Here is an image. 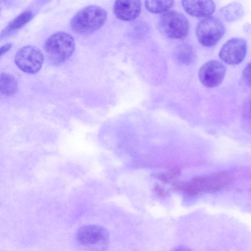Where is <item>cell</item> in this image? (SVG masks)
I'll return each mask as SVG.
<instances>
[{
    "instance_id": "obj_1",
    "label": "cell",
    "mask_w": 251,
    "mask_h": 251,
    "mask_svg": "<svg viewBox=\"0 0 251 251\" xmlns=\"http://www.w3.org/2000/svg\"><path fill=\"white\" fill-rule=\"evenodd\" d=\"M107 12L98 5H89L78 11L70 23L72 29L81 35L91 34L100 29L107 19Z\"/></svg>"
},
{
    "instance_id": "obj_2",
    "label": "cell",
    "mask_w": 251,
    "mask_h": 251,
    "mask_svg": "<svg viewBox=\"0 0 251 251\" xmlns=\"http://www.w3.org/2000/svg\"><path fill=\"white\" fill-rule=\"evenodd\" d=\"M75 49L74 37L70 34L58 32L50 35L46 41L44 50L50 60L55 65L68 60Z\"/></svg>"
},
{
    "instance_id": "obj_3",
    "label": "cell",
    "mask_w": 251,
    "mask_h": 251,
    "mask_svg": "<svg viewBox=\"0 0 251 251\" xmlns=\"http://www.w3.org/2000/svg\"><path fill=\"white\" fill-rule=\"evenodd\" d=\"M232 175L228 172H220L204 176H197L190 181L183 182L182 190L186 194L193 196L203 191L215 192L230 183Z\"/></svg>"
},
{
    "instance_id": "obj_4",
    "label": "cell",
    "mask_w": 251,
    "mask_h": 251,
    "mask_svg": "<svg viewBox=\"0 0 251 251\" xmlns=\"http://www.w3.org/2000/svg\"><path fill=\"white\" fill-rule=\"evenodd\" d=\"M158 27L161 33L172 39H180L189 32V22L182 13L175 10H168L160 16Z\"/></svg>"
},
{
    "instance_id": "obj_5",
    "label": "cell",
    "mask_w": 251,
    "mask_h": 251,
    "mask_svg": "<svg viewBox=\"0 0 251 251\" xmlns=\"http://www.w3.org/2000/svg\"><path fill=\"white\" fill-rule=\"evenodd\" d=\"M225 28L217 17L208 16L200 20L196 26V36L203 46L210 47L216 45L222 38Z\"/></svg>"
},
{
    "instance_id": "obj_6",
    "label": "cell",
    "mask_w": 251,
    "mask_h": 251,
    "mask_svg": "<svg viewBox=\"0 0 251 251\" xmlns=\"http://www.w3.org/2000/svg\"><path fill=\"white\" fill-rule=\"evenodd\" d=\"M14 61L17 66L26 73L35 74L41 69L44 62L42 51L33 46H26L15 54Z\"/></svg>"
},
{
    "instance_id": "obj_7",
    "label": "cell",
    "mask_w": 251,
    "mask_h": 251,
    "mask_svg": "<svg viewBox=\"0 0 251 251\" xmlns=\"http://www.w3.org/2000/svg\"><path fill=\"white\" fill-rule=\"evenodd\" d=\"M76 240L81 244L89 247L105 245L109 239L108 231L97 225H87L80 227L76 233Z\"/></svg>"
},
{
    "instance_id": "obj_8",
    "label": "cell",
    "mask_w": 251,
    "mask_h": 251,
    "mask_svg": "<svg viewBox=\"0 0 251 251\" xmlns=\"http://www.w3.org/2000/svg\"><path fill=\"white\" fill-rule=\"evenodd\" d=\"M226 72V67L222 62L216 60H210L201 67L198 72V76L205 87L214 88L222 83Z\"/></svg>"
},
{
    "instance_id": "obj_9",
    "label": "cell",
    "mask_w": 251,
    "mask_h": 251,
    "mask_svg": "<svg viewBox=\"0 0 251 251\" xmlns=\"http://www.w3.org/2000/svg\"><path fill=\"white\" fill-rule=\"evenodd\" d=\"M246 51L245 40L241 38H233L223 45L219 55L224 63L228 65H237L243 60Z\"/></svg>"
},
{
    "instance_id": "obj_10",
    "label": "cell",
    "mask_w": 251,
    "mask_h": 251,
    "mask_svg": "<svg viewBox=\"0 0 251 251\" xmlns=\"http://www.w3.org/2000/svg\"><path fill=\"white\" fill-rule=\"evenodd\" d=\"M141 2L139 0H117L113 6V12L119 19L131 21L136 19L140 13Z\"/></svg>"
},
{
    "instance_id": "obj_11",
    "label": "cell",
    "mask_w": 251,
    "mask_h": 251,
    "mask_svg": "<svg viewBox=\"0 0 251 251\" xmlns=\"http://www.w3.org/2000/svg\"><path fill=\"white\" fill-rule=\"evenodd\" d=\"M181 4L186 13L196 17L210 16L215 9L212 0H182Z\"/></svg>"
},
{
    "instance_id": "obj_12",
    "label": "cell",
    "mask_w": 251,
    "mask_h": 251,
    "mask_svg": "<svg viewBox=\"0 0 251 251\" xmlns=\"http://www.w3.org/2000/svg\"><path fill=\"white\" fill-rule=\"evenodd\" d=\"M223 18L227 22H232L241 19L244 15L243 6L237 2L229 3L220 10Z\"/></svg>"
},
{
    "instance_id": "obj_13",
    "label": "cell",
    "mask_w": 251,
    "mask_h": 251,
    "mask_svg": "<svg viewBox=\"0 0 251 251\" xmlns=\"http://www.w3.org/2000/svg\"><path fill=\"white\" fill-rule=\"evenodd\" d=\"M18 85L15 78L6 73L0 74V93L5 96L14 94L17 91Z\"/></svg>"
},
{
    "instance_id": "obj_14",
    "label": "cell",
    "mask_w": 251,
    "mask_h": 251,
    "mask_svg": "<svg viewBox=\"0 0 251 251\" xmlns=\"http://www.w3.org/2000/svg\"><path fill=\"white\" fill-rule=\"evenodd\" d=\"M175 55L176 59L181 63L188 65L195 59L196 52L194 48L187 44L179 45L176 49Z\"/></svg>"
},
{
    "instance_id": "obj_15",
    "label": "cell",
    "mask_w": 251,
    "mask_h": 251,
    "mask_svg": "<svg viewBox=\"0 0 251 251\" xmlns=\"http://www.w3.org/2000/svg\"><path fill=\"white\" fill-rule=\"evenodd\" d=\"M174 0H146L147 9L152 13H163L173 5Z\"/></svg>"
},
{
    "instance_id": "obj_16",
    "label": "cell",
    "mask_w": 251,
    "mask_h": 251,
    "mask_svg": "<svg viewBox=\"0 0 251 251\" xmlns=\"http://www.w3.org/2000/svg\"><path fill=\"white\" fill-rule=\"evenodd\" d=\"M33 17L31 11H25L17 16L8 26V30H17L30 21Z\"/></svg>"
},
{
    "instance_id": "obj_17",
    "label": "cell",
    "mask_w": 251,
    "mask_h": 251,
    "mask_svg": "<svg viewBox=\"0 0 251 251\" xmlns=\"http://www.w3.org/2000/svg\"><path fill=\"white\" fill-rule=\"evenodd\" d=\"M242 80L243 82L247 86L250 87L251 85V65L249 63L245 67L242 74Z\"/></svg>"
},
{
    "instance_id": "obj_18",
    "label": "cell",
    "mask_w": 251,
    "mask_h": 251,
    "mask_svg": "<svg viewBox=\"0 0 251 251\" xmlns=\"http://www.w3.org/2000/svg\"><path fill=\"white\" fill-rule=\"evenodd\" d=\"M176 171H172L168 174H161L159 176V179L165 182H173L175 180V175L177 174Z\"/></svg>"
},
{
    "instance_id": "obj_19",
    "label": "cell",
    "mask_w": 251,
    "mask_h": 251,
    "mask_svg": "<svg viewBox=\"0 0 251 251\" xmlns=\"http://www.w3.org/2000/svg\"><path fill=\"white\" fill-rule=\"evenodd\" d=\"M155 193L160 197H164L167 194V191L160 185H157L154 187Z\"/></svg>"
},
{
    "instance_id": "obj_20",
    "label": "cell",
    "mask_w": 251,
    "mask_h": 251,
    "mask_svg": "<svg viewBox=\"0 0 251 251\" xmlns=\"http://www.w3.org/2000/svg\"><path fill=\"white\" fill-rule=\"evenodd\" d=\"M11 44L7 43L0 47V56L8 51L11 48Z\"/></svg>"
},
{
    "instance_id": "obj_21",
    "label": "cell",
    "mask_w": 251,
    "mask_h": 251,
    "mask_svg": "<svg viewBox=\"0 0 251 251\" xmlns=\"http://www.w3.org/2000/svg\"><path fill=\"white\" fill-rule=\"evenodd\" d=\"M172 251H192L189 247L181 246L175 248Z\"/></svg>"
}]
</instances>
